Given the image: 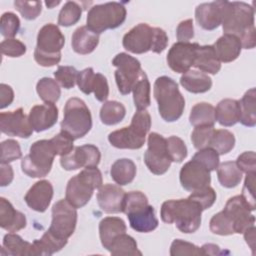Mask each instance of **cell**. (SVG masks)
Here are the masks:
<instances>
[{
  "instance_id": "ac0fdd59",
  "label": "cell",
  "mask_w": 256,
  "mask_h": 256,
  "mask_svg": "<svg viewBox=\"0 0 256 256\" xmlns=\"http://www.w3.org/2000/svg\"><path fill=\"white\" fill-rule=\"evenodd\" d=\"M198 43L176 42L168 51L167 63L177 73H186L194 65Z\"/></svg>"
},
{
  "instance_id": "be15d7a7",
  "label": "cell",
  "mask_w": 256,
  "mask_h": 256,
  "mask_svg": "<svg viewBox=\"0 0 256 256\" xmlns=\"http://www.w3.org/2000/svg\"><path fill=\"white\" fill-rule=\"evenodd\" d=\"M14 177L13 169L9 163L0 164V185L2 187L9 185Z\"/></svg>"
},
{
  "instance_id": "7dc6e473",
  "label": "cell",
  "mask_w": 256,
  "mask_h": 256,
  "mask_svg": "<svg viewBox=\"0 0 256 256\" xmlns=\"http://www.w3.org/2000/svg\"><path fill=\"white\" fill-rule=\"evenodd\" d=\"M73 141H74L73 137L69 135L67 132L62 130L60 133H58L52 139H50V142L53 146V149L56 155H60V156H64L70 153L74 149Z\"/></svg>"
},
{
  "instance_id": "9f6ffc18",
  "label": "cell",
  "mask_w": 256,
  "mask_h": 256,
  "mask_svg": "<svg viewBox=\"0 0 256 256\" xmlns=\"http://www.w3.org/2000/svg\"><path fill=\"white\" fill-rule=\"evenodd\" d=\"M95 74L91 67L86 68L80 72H78L77 76V85L79 89L84 93L89 95L93 92V86L95 81Z\"/></svg>"
},
{
  "instance_id": "d6a6232c",
  "label": "cell",
  "mask_w": 256,
  "mask_h": 256,
  "mask_svg": "<svg viewBox=\"0 0 256 256\" xmlns=\"http://www.w3.org/2000/svg\"><path fill=\"white\" fill-rule=\"evenodd\" d=\"M240 104V120L239 122L247 127H254L256 125V90L251 88L243 95Z\"/></svg>"
},
{
  "instance_id": "6da1fadb",
  "label": "cell",
  "mask_w": 256,
  "mask_h": 256,
  "mask_svg": "<svg viewBox=\"0 0 256 256\" xmlns=\"http://www.w3.org/2000/svg\"><path fill=\"white\" fill-rule=\"evenodd\" d=\"M220 3L224 34L239 38L244 49L254 48L256 45L254 8L245 2L220 0Z\"/></svg>"
},
{
  "instance_id": "c3c4849f",
  "label": "cell",
  "mask_w": 256,
  "mask_h": 256,
  "mask_svg": "<svg viewBox=\"0 0 256 256\" xmlns=\"http://www.w3.org/2000/svg\"><path fill=\"white\" fill-rule=\"evenodd\" d=\"M214 126H197L191 134V141L196 149L209 147L214 132Z\"/></svg>"
},
{
  "instance_id": "f6af8a7d",
  "label": "cell",
  "mask_w": 256,
  "mask_h": 256,
  "mask_svg": "<svg viewBox=\"0 0 256 256\" xmlns=\"http://www.w3.org/2000/svg\"><path fill=\"white\" fill-rule=\"evenodd\" d=\"M210 231L214 234L221 235V236H227L235 234L233 226L229 219L223 214V212H219L215 214L209 223Z\"/></svg>"
},
{
  "instance_id": "5b68a950",
  "label": "cell",
  "mask_w": 256,
  "mask_h": 256,
  "mask_svg": "<svg viewBox=\"0 0 256 256\" xmlns=\"http://www.w3.org/2000/svg\"><path fill=\"white\" fill-rule=\"evenodd\" d=\"M154 97L158 103L160 116L166 122L178 120L185 107V99L178 84L168 76L158 77L154 83Z\"/></svg>"
},
{
  "instance_id": "91938a15",
  "label": "cell",
  "mask_w": 256,
  "mask_h": 256,
  "mask_svg": "<svg viewBox=\"0 0 256 256\" xmlns=\"http://www.w3.org/2000/svg\"><path fill=\"white\" fill-rule=\"evenodd\" d=\"M93 93L95 95V98L100 102L106 101V99L109 96V86L107 79L101 73L95 74Z\"/></svg>"
},
{
  "instance_id": "83f0119b",
  "label": "cell",
  "mask_w": 256,
  "mask_h": 256,
  "mask_svg": "<svg viewBox=\"0 0 256 256\" xmlns=\"http://www.w3.org/2000/svg\"><path fill=\"white\" fill-rule=\"evenodd\" d=\"M240 104L235 99H223L221 100L215 109V118L218 123L225 127L235 125L240 120Z\"/></svg>"
},
{
  "instance_id": "b9f144b4",
  "label": "cell",
  "mask_w": 256,
  "mask_h": 256,
  "mask_svg": "<svg viewBox=\"0 0 256 256\" xmlns=\"http://www.w3.org/2000/svg\"><path fill=\"white\" fill-rule=\"evenodd\" d=\"M82 14V7L74 1H67L61 8L58 16V24L60 26L69 27L76 24Z\"/></svg>"
},
{
  "instance_id": "d4e9b609",
  "label": "cell",
  "mask_w": 256,
  "mask_h": 256,
  "mask_svg": "<svg viewBox=\"0 0 256 256\" xmlns=\"http://www.w3.org/2000/svg\"><path fill=\"white\" fill-rule=\"evenodd\" d=\"M220 62L228 63L236 60L241 53L242 45L234 35L224 34L212 45Z\"/></svg>"
},
{
  "instance_id": "30bf717a",
  "label": "cell",
  "mask_w": 256,
  "mask_h": 256,
  "mask_svg": "<svg viewBox=\"0 0 256 256\" xmlns=\"http://www.w3.org/2000/svg\"><path fill=\"white\" fill-rule=\"evenodd\" d=\"M126 8L122 3L108 2L94 5L88 11L87 27L96 34L119 27L126 19Z\"/></svg>"
},
{
  "instance_id": "7bdbcfd3",
  "label": "cell",
  "mask_w": 256,
  "mask_h": 256,
  "mask_svg": "<svg viewBox=\"0 0 256 256\" xmlns=\"http://www.w3.org/2000/svg\"><path fill=\"white\" fill-rule=\"evenodd\" d=\"M20 20L18 16L12 12H5L1 16L0 32L6 39L13 38L19 31Z\"/></svg>"
},
{
  "instance_id": "e7e4bbea",
  "label": "cell",
  "mask_w": 256,
  "mask_h": 256,
  "mask_svg": "<svg viewBox=\"0 0 256 256\" xmlns=\"http://www.w3.org/2000/svg\"><path fill=\"white\" fill-rule=\"evenodd\" d=\"M201 249H202L203 255H222V254H228L229 253V251L221 250L219 246H217L215 244H211V243L204 244L201 247Z\"/></svg>"
},
{
  "instance_id": "4316f807",
  "label": "cell",
  "mask_w": 256,
  "mask_h": 256,
  "mask_svg": "<svg viewBox=\"0 0 256 256\" xmlns=\"http://www.w3.org/2000/svg\"><path fill=\"white\" fill-rule=\"evenodd\" d=\"M127 227L119 217H105L99 223V236L102 246L109 250L113 240L120 234L126 233Z\"/></svg>"
},
{
  "instance_id": "680465c9",
  "label": "cell",
  "mask_w": 256,
  "mask_h": 256,
  "mask_svg": "<svg viewBox=\"0 0 256 256\" xmlns=\"http://www.w3.org/2000/svg\"><path fill=\"white\" fill-rule=\"evenodd\" d=\"M236 165L238 168L245 172L246 174L249 173H256V156L253 151H246L238 156L236 160Z\"/></svg>"
},
{
  "instance_id": "ee69618b",
  "label": "cell",
  "mask_w": 256,
  "mask_h": 256,
  "mask_svg": "<svg viewBox=\"0 0 256 256\" xmlns=\"http://www.w3.org/2000/svg\"><path fill=\"white\" fill-rule=\"evenodd\" d=\"M167 151L172 162H182L187 156V147L184 141L177 136H170L166 139Z\"/></svg>"
},
{
  "instance_id": "f5cc1de1",
  "label": "cell",
  "mask_w": 256,
  "mask_h": 256,
  "mask_svg": "<svg viewBox=\"0 0 256 256\" xmlns=\"http://www.w3.org/2000/svg\"><path fill=\"white\" fill-rule=\"evenodd\" d=\"M193 159L202 163L209 171H214L219 165V154L211 147L199 149V151L193 156Z\"/></svg>"
},
{
  "instance_id": "7c38bea8",
  "label": "cell",
  "mask_w": 256,
  "mask_h": 256,
  "mask_svg": "<svg viewBox=\"0 0 256 256\" xmlns=\"http://www.w3.org/2000/svg\"><path fill=\"white\" fill-rule=\"evenodd\" d=\"M77 224V211L66 199L57 201L52 207V220L48 231L56 238L67 241L74 233Z\"/></svg>"
},
{
  "instance_id": "2e32d148",
  "label": "cell",
  "mask_w": 256,
  "mask_h": 256,
  "mask_svg": "<svg viewBox=\"0 0 256 256\" xmlns=\"http://www.w3.org/2000/svg\"><path fill=\"white\" fill-rule=\"evenodd\" d=\"M101 159L99 149L92 144L76 146L70 153L61 156L60 164L67 171L82 167H96Z\"/></svg>"
},
{
  "instance_id": "d6986e66",
  "label": "cell",
  "mask_w": 256,
  "mask_h": 256,
  "mask_svg": "<svg viewBox=\"0 0 256 256\" xmlns=\"http://www.w3.org/2000/svg\"><path fill=\"white\" fill-rule=\"evenodd\" d=\"M0 129L2 133L8 136L20 138H29L33 132L29 119L22 108L10 112H2L0 114Z\"/></svg>"
},
{
  "instance_id": "8fae6325",
  "label": "cell",
  "mask_w": 256,
  "mask_h": 256,
  "mask_svg": "<svg viewBox=\"0 0 256 256\" xmlns=\"http://www.w3.org/2000/svg\"><path fill=\"white\" fill-rule=\"evenodd\" d=\"M56 153L50 140H38L34 142L29 154L21 160L22 171L32 178H42L51 171Z\"/></svg>"
},
{
  "instance_id": "4dcf8cb0",
  "label": "cell",
  "mask_w": 256,
  "mask_h": 256,
  "mask_svg": "<svg viewBox=\"0 0 256 256\" xmlns=\"http://www.w3.org/2000/svg\"><path fill=\"white\" fill-rule=\"evenodd\" d=\"M136 165L131 159L122 158L116 160L110 169L111 178L119 186L131 183L136 176Z\"/></svg>"
},
{
  "instance_id": "8d00e7d4",
  "label": "cell",
  "mask_w": 256,
  "mask_h": 256,
  "mask_svg": "<svg viewBox=\"0 0 256 256\" xmlns=\"http://www.w3.org/2000/svg\"><path fill=\"white\" fill-rule=\"evenodd\" d=\"M108 251L113 256L142 255V253L137 248L136 240L126 233L118 235L111 243Z\"/></svg>"
},
{
  "instance_id": "60d3db41",
  "label": "cell",
  "mask_w": 256,
  "mask_h": 256,
  "mask_svg": "<svg viewBox=\"0 0 256 256\" xmlns=\"http://www.w3.org/2000/svg\"><path fill=\"white\" fill-rule=\"evenodd\" d=\"M234 146L235 137L230 131L226 129L214 130L209 147L213 148L219 155H224L230 152Z\"/></svg>"
},
{
  "instance_id": "9a60e30c",
  "label": "cell",
  "mask_w": 256,
  "mask_h": 256,
  "mask_svg": "<svg viewBox=\"0 0 256 256\" xmlns=\"http://www.w3.org/2000/svg\"><path fill=\"white\" fill-rule=\"evenodd\" d=\"M222 212L229 219L237 234H242L248 227L255 224V217L241 195L231 197Z\"/></svg>"
},
{
  "instance_id": "f35d334b",
  "label": "cell",
  "mask_w": 256,
  "mask_h": 256,
  "mask_svg": "<svg viewBox=\"0 0 256 256\" xmlns=\"http://www.w3.org/2000/svg\"><path fill=\"white\" fill-rule=\"evenodd\" d=\"M126 115L124 105L118 101H106L100 109V119L105 125H115L121 122Z\"/></svg>"
},
{
  "instance_id": "cb8c5ba5",
  "label": "cell",
  "mask_w": 256,
  "mask_h": 256,
  "mask_svg": "<svg viewBox=\"0 0 256 256\" xmlns=\"http://www.w3.org/2000/svg\"><path fill=\"white\" fill-rule=\"evenodd\" d=\"M26 217L16 210L4 197L0 198V226L8 232H17L26 227Z\"/></svg>"
},
{
  "instance_id": "e0dca14e",
  "label": "cell",
  "mask_w": 256,
  "mask_h": 256,
  "mask_svg": "<svg viewBox=\"0 0 256 256\" xmlns=\"http://www.w3.org/2000/svg\"><path fill=\"white\" fill-rule=\"evenodd\" d=\"M179 178L182 187L190 192L207 187L211 182L210 171L202 163L193 158L183 165Z\"/></svg>"
},
{
  "instance_id": "e575fe53",
  "label": "cell",
  "mask_w": 256,
  "mask_h": 256,
  "mask_svg": "<svg viewBox=\"0 0 256 256\" xmlns=\"http://www.w3.org/2000/svg\"><path fill=\"white\" fill-rule=\"evenodd\" d=\"M3 249H6L8 255L13 256H32L33 244L25 241L14 232L6 234L3 238Z\"/></svg>"
},
{
  "instance_id": "277c9868",
  "label": "cell",
  "mask_w": 256,
  "mask_h": 256,
  "mask_svg": "<svg viewBox=\"0 0 256 256\" xmlns=\"http://www.w3.org/2000/svg\"><path fill=\"white\" fill-rule=\"evenodd\" d=\"M123 213L127 215L131 228L136 232H152L159 224L153 206L148 204L147 196L141 191L125 194Z\"/></svg>"
},
{
  "instance_id": "7402d4cb",
  "label": "cell",
  "mask_w": 256,
  "mask_h": 256,
  "mask_svg": "<svg viewBox=\"0 0 256 256\" xmlns=\"http://www.w3.org/2000/svg\"><path fill=\"white\" fill-rule=\"evenodd\" d=\"M53 197V186L48 180L36 182L26 193L24 200L28 207L37 212H44Z\"/></svg>"
},
{
  "instance_id": "836d02e7",
  "label": "cell",
  "mask_w": 256,
  "mask_h": 256,
  "mask_svg": "<svg viewBox=\"0 0 256 256\" xmlns=\"http://www.w3.org/2000/svg\"><path fill=\"white\" fill-rule=\"evenodd\" d=\"M189 121L194 127L214 126L216 121L215 108L207 102H200L194 105L189 115Z\"/></svg>"
},
{
  "instance_id": "ab89813d",
  "label": "cell",
  "mask_w": 256,
  "mask_h": 256,
  "mask_svg": "<svg viewBox=\"0 0 256 256\" xmlns=\"http://www.w3.org/2000/svg\"><path fill=\"white\" fill-rule=\"evenodd\" d=\"M36 91L40 99L45 103H55L59 100L61 95L58 82L49 77H43L37 82Z\"/></svg>"
},
{
  "instance_id": "5bb4252c",
  "label": "cell",
  "mask_w": 256,
  "mask_h": 256,
  "mask_svg": "<svg viewBox=\"0 0 256 256\" xmlns=\"http://www.w3.org/2000/svg\"><path fill=\"white\" fill-rule=\"evenodd\" d=\"M144 162L149 171L155 175H162L168 171L172 161L167 151L166 139L162 135L156 132L149 134Z\"/></svg>"
},
{
  "instance_id": "f546056e",
  "label": "cell",
  "mask_w": 256,
  "mask_h": 256,
  "mask_svg": "<svg viewBox=\"0 0 256 256\" xmlns=\"http://www.w3.org/2000/svg\"><path fill=\"white\" fill-rule=\"evenodd\" d=\"M180 84L184 89L191 93H204L211 89V78L198 70H189L180 78Z\"/></svg>"
},
{
  "instance_id": "3957f363",
  "label": "cell",
  "mask_w": 256,
  "mask_h": 256,
  "mask_svg": "<svg viewBox=\"0 0 256 256\" xmlns=\"http://www.w3.org/2000/svg\"><path fill=\"white\" fill-rule=\"evenodd\" d=\"M122 44L127 51L134 54H142L148 51L159 54L167 47L168 36L159 27L139 23L124 35Z\"/></svg>"
},
{
  "instance_id": "11a10c76",
  "label": "cell",
  "mask_w": 256,
  "mask_h": 256,
  "mask_svg": "<svg viewBox=\"0 0 256 256\" xmlns=\"http://www.w3.org/2000/svg\"><path fill=\"white\" fill-rule=\"evenodd\" d=\"M0 49L1 53L8 57H20L26 52L25 44L15 38L3 40L0 44Z\"/></svg>"
},
{
  "instance_id": "4fadbf2b",
  "label": "cell",
  "mask_w": 256,
  "mask_h": 256,
  "mask_svg": "<svg viewBox=\"0 0 256 256\" xmlns=\"http://www.w3.org/2000/svg\"><path fill=\"white\" fill-rule=\"evenodd\" d=\"M112 64L117 67V70L115 71V80L119 92L122 95L129 94L143 71L139 60L122 52L114 57Z\"/></svg>"
},
{
  "instance_id": "44dd1931",
  "label": "cell",
  "mask_w": 256,
  "mask_h": 256,
  "mask_svg": "<svg viewBox=\"0 0 256 256\" xmlns=\"http://www.w3.org/2000/svg\"><path fill=\"white\" fill-rule=\"evenodd\" d=\"M28 119L34 131H45L56 124L58 119V108L54 103L35 105L31 108Z\"/></svg>"
},
{
  "instance_id": "03108f58",
  "label": "cell",
  "mask_w": 256,
  "mask_h": 256,
  "mask_svg": "<svg viewBox=\"0 0 256 256\" xmlns=\"http://www.w3.org/2000/svg\"><path fill=\"white\" fill-rule=\"evenodd\" d=\"M244 239L246 240V243L249 245V247L252 250V253H255V225H251L248 227L244 232Z\"/></svg>"
},
{
  "instance_id": "bcb514c9",
  "label": "cell",
  "mask_w": 256,
  "mask_h": 256,
  "mask_svg": "<svg viewBox=\"0 0 256 256\" xmlns=\"http://www.w3.org/2000/svg\"><path fill=\"white\" fill-rule=\"evenodd\" d=\"M78 71L73 66H59L54 72L56 81L65 89H71L77 82Z\"/></svg>"
},
{
  "instance_id": "8992f818",
  "label": "cell",
  "mask_w": 256,
  "mask_h": 256,
  "mask_svg": "<svg viewBox=\"0 0 256 256\" xmlns=\"http://www.w3.org/2000/svg\"><path fill=\"white\" fill-rule=\"evenodd\" d=\"M151 127V117L146 110H137L131 124L108 135L110 144L119 149H140Z\"/></svg>"
},
{
  "instance_id": "603a6c76",
  "label": "cell",
  "mask_w": 256,
  "mask_h": 256,
  "mask_svg": "<svg viewBox=\"0 0 256 256\" xmlns=\"http://www.w3.org/2000/svg\"><path fill=\"white\" fill-rule=\"evenodd\" d=\"M195 18L200 27L205 30H214L222 22L220 0L202 3L195 9Z\"/></svg>"
},
{
  "instance_id": "ffe728a7",
  "label": "cell",
  "mask_w": 256,
  "mask_h": 256,
  "mask_svg": "<svg viewBox=\"0 0 256 256\" xmlns=\"http://www.w3.org/2000/svg\"><path fill=\"white\" fill-rule=\"evenodd\" d=\"M124 190L115 184H104L97 192V202L105 213L113 214L123 212V202L125 198Z\"/></svg>"
},
{
  "instance_id": "1f68e13d",
  "label": "cell",
  "mask_w": 256,
  "mask_h": 256,
  "mask_svg": "<svg viewBox=\"0 0 256 256\" xmlns=\"http://www.w3.org/2000/svg\"><path fill=\"white\" fill-rule=\"evenodd\" d=\"M32 244V256H50L55 252L60 251L67 244V241L56 238L47 230L40 239L34 240Z\"/></svg>"
},
{
  "instance_id": "6f0895ef",
  "label": "cell",
  "mask_w": 256,
  "mask_h": 256,
  "mask_svg": "<svg viewBox=\"0 0 256 256\" xmlns=\"http://www.w3.org/2000/svg\"><path fill=\"white\" fill-rule=\"evenodd\" d=\"M255 175L256 173L246 174V178L244 181V186L242 189L241 196L248 204L251 211L255 210Z\"/></svg>"
},
{
  "instance_id": "9c48e42d",
  "label": "cell",
  "mask_w": 256,
  "mask_h": 256,
  "mask_svg": "<svg viewBox=\"0 0 256 256\" xmlns=\"http://www.w3.org/2000/svg\"><path fill=\"white\" fill-rule=\"evenodd\" d=\"M92 128V117L85 102L77 97L67 100L61 130L67 132L74 140L84 137Z\"/></svg>"
},
{
  "instance_id": "74e56055",
  "label": "cell",
  "mask_w": 256,
  "mask_h": 256,
  "mask_svg": "<svg viewBox=\"0 0 256 256\" xmlns=\"http://www.w3.org/2000/svg\"><path fill=\"white\" fill-rule=\"evenodd\" d=\"M133 100L137 110H146L150 106V82L144 71L140 74V77L133 89Z\"/></svg>"
},
{
  "instance_id": "d590c367",
  "label": "cell",
  "mask_w": 256,
  "mask_h": 256,
  "mask_svg": "<svg viewBox=\"0 0 256 256\" xmlns=\"http://www.w3.org/2000/svg\"><path fill=\"white\" fill-rule=\"evenodd\" d=\"M242 171L236 165V162L227 161L218 165L217 177L219 183L226 188L236 187L242 179Z\"/></svg>"
},
{
  "instance_id": "f907efd6",
  "label": "cell",
  "mask_w": 256,
  "mask_h": 256,
  "mask_svg": "<svg viewBox=\"0 0 256 256\" xmlns=\"http://www.w3.org/2000/svg\"><path fill=\"white\" fill-rule=\"evenodd\" d=\"M21 148L16 140L8 139L1 143V163H10L21 158Z\"/></svg>"
},
{
  "instance_id": "7a4b0ae2",
  "label": "cell",
  "mask_w": 256,
  "mask_h": 256,
  "mask_svg": "<svg viewBox=\"0 0 256 256\" xmlns=\"http://www.w3.org/2000/svg\"><path fill=\"white\" fill-rule=\"evenodd\" d=\"M201 206L189 197L186 199L167 200L161 206V219L163 222L174 223L183 233H194L201 225Z\"/></svg>"
},
{
  "instance_id": "681fc988",
  "label": "cell",
  "mask_w": 256,
  "mask_h": 256,
  "mask_svg": "<svg viewBox=\"0 0 256 256\" xmlns=\"http://www.w3.org/2000/svg\"><path fill=\"white\" fill-rule=\"evenodd\" d=\"M14 6L17 11L22 15L23 18L27 20L36 19L42 10L41 1H21L16 0Z\"/></svg>"
},
{
  "instance_id": "f1b7e54d",
  "label": "cell",
  "mask_w": 256,
  "mask_h": 256,
  "mask_svg": "<svg viewBox=\"0 0 256 256\" xmlns=\"http://www.w3.org/2000/svg\"><path fill=\"white\" fill-rule=\"evenodd\" d=\"M200 71L217 74L221 69V62L219 61L212 45L200 46L196 50L194 65Z\"/></svg>"
},
{
  "instance_id": "484cf974",
  "label": "cell",
  "mask_w": 256,
  "mask_h": 256,
  "mask_svg": "<svg viewBox=\"0 0 256 256\" xmlns=\"http://www.w3.org/2000/svg\"><path fill=\"white\" fill-rule=\"evenodd\" d=\"M99 43V34L91 31L87 26L78 27L71 39L73 50L82 55L89 54L95 50Z\"/></svg>"
},
{
  "instance_id": "003e7915",
  "label": "cell",
  "mask_w": 256,
  "mask_h": 256,
  "mask_svg": "<svg viewBox=\"0 0 256 256\" xmlns=\"http://www.w3.org/2000/svg\"><path fill=\"white\" fill-rule=\"evenodd\" d=\"M59 3H60V1H57V2H46L45 4L47 5L48 8H52L54 6H57Z\"/></svg>"
},
{
  "instance_id": "6125c7cd",
  "label": "cell",
  "mask_w": 256,
  "mask_h": 256,
  "mask_svg": "<svg viewBox=\"0 0 256 256\" xmlns=\"http://www.w3.org/2000/svg\"><path fill=\"white\" fill-rule=\"evenodd\" d=\"M14 100L13 89L7 84H0V109L9 106Z\"/></svg>"
},
{
  "instance_id": "94428289",
  "label": "cell",
  "mask_w": 256,
  "mask_h": 256,
  "mask_svg": "<svg viewBox=\"0 0 256 256\" xmlns=\"http://www.w3.org/2000/svg\"><path fill=\"white\" fill-rule=\"evenodd\" d=\"M176 36L179 42H189V40L194 37L193 20L187 19V20L181 21L177 26Z\"/></svg>"
},
{
  "instance_id": "db71d44e",
  "label": "cell",
  "mask_w": 256,
  "mask_h": 256,
  "mask_svg": "<svg viewBox=\"0 0 256 256\" xmlns=\"http://www.w3.org/2000/svg\"><path fill=\"white\" fill-rule=\"evenodd\" d=\"M170 255H203L202 249L190 242L183 241L181 239H175L170 247Z\"/></svg>"
},
{
  "instance_id": "ba28073f",
  "label": "cell",
  "mask_w": 256,
  "mask_h": 256,
  "mask_svg": "<svg viewBox=\"0 0 256 256\" xmlns=\"http://www.w3.org/2000/svg\"><path fill=\"white\" fill-rule=\"evenodd\" d=\"M102 186V174L96 167H85L67 183L65 199L76 209L85 206L95 189Z\"/></svg>"
},
{
  "instance_id": "52a82bcc",
  "label": "cell",
  "mask_w": 256,
  "mask_h": 256,
  "mask_svg": "<svg viewBox=\"0 0 256 256\" xmlns=\"http://www.w3.org/2000/svg\"><path fill=\"white\" fill-rule=\"evenodd\" d=\"M64 44L65 37L57 25L53 23L44 25L37 35V45L34 50L35 61L43 67L58 64Z\"/></svg>"
},
{
  "instance_id": "816d5d0a",
  "label": "cell",
  "mask_w": 256,
  "mask_h": 256,
  "mask_svg": "<svg viewBox=\"0 0 256 256\" xmlns=\"http://www.w3.org/2000/svg\"><path fill=\"white\" fill-rule=\"evenodd\" d=\"M189 198L196 201L201 206L202 210H206L214 204L216 200V192L212 187L207 186L202 189L193 191L189 195Z\"/></svg>"
}]
</instances>
